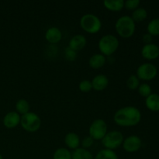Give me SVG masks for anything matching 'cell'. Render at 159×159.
I'll list each match as a JSON object with an SVG mask.
<instances>
[{"instance_id":"1","label":"cell","mask_w":159,"mask_h":159,"mask_svg":"<svg viewBox=\"0 0 159 159\" xmlns=\"http://www.w3.org/2000/svg\"><path fill=\"white\" fill-rule=\"evenodd\" d=\"M141 120V113L134 106H127L119 109L113 115V121L116 125L130 127L138 125Z\"/></svg>"},{"instance_id":"2","label":"cell","mask_w":159,"mask_h":159,"mask_svg":"<svg viewBox=\"0 0 159 159\" xmlns=\"http://www.w3.org/2000/svg\"><path fill=\"white\" fill-rule=\"evenodd\" d=\"M115 29L120 37L127 39L134 35L136 25L131 16L125 15L117 19L115 23Z\"/></svg>"},{"instance_id":"3","label":"cell","mask_w":159,"mask_h":159,"mask_svg":"<svg viewBox=\"0 0 159 159\" xmlns=\"http://www.w3.org/2000/svg\"><path fill=\"white\" fill-rule=\"evenodd\" d=\"M119 44V40L116 36L113 34H106L99 39L98 47L100 54L107 57L113 55L117 51Z\"/></svg>"},{"instance_id":"4","label":"cell","mask_w":159,"mask_h":159,"mask_svg":"<svg viewBox=\"0 0 159 159\" xmlns=\"http://www.w3.org/2000/svg\"><path fill=\"white\" fill-rule=\"evenodd\" d=\"M79 23L82 29L90 34H97L102 28L100 19L93 13H86L82 16Z\"/></svg>"},{"instance_id":"5","label":"cell","mask_w":159,"mask_h":159,"mask_svg":"<svg viewBox=\"0 0 159 159\" xmlns=\"http://www.w3.org/2000/svg\"><path fill=\"white\" fill-rule=\"evenodd\" d=\"M41 119L37 113L30 112L21 116L20 125L26 132L34 133L37 132L41 126Z\"/></svg>"},{"instance_id":"6","label":"cell","mask_w":159,"mask_h":159,"mask_svg":"<svg viewBox=\"0 0 159 159\" xmlns=\"http://www.w3.org/2000/svg\"><path fill=\"white\" fill-rule=\"evenodd\" d=\"M124 140V134L118 130H111L107 132L102 140V144L106 149L115 151L120 147Z\"/></svg>"},{"instance_id":"7","label":"cell","mask_w":159,"mask_h":159,"mask_svg":"<svg viewBox=\"0 0 159 159\" xmlns=\"http://www.w3.org/2000/svg\"><path fill=\"white\" fill-rule=\"evenodd\" d=\"M108 130L106 121L102 119H96L90 124L89 128V136L94 141H102Z\"/></svg>"},{"instance_id":"8","label":"cell","mask_w":159,"mask_h":159,"mask_svg":"<svg viewBox=\"0 0 159 159\" xmlns=\"http://www.w3.org/2000/svg\"><path fill=\"white\" fill-rule=\"evenodd\" d=\"M158 70L155 65L151 63H144L140 65L137 69V77L140 80L149 81L155 79Z\"/></svg>"},{"instance_id":"9","label":"cell","mask_w":159,"mask_h":159,"mask_svg":"<svg viewBox=\"0 0 159 159\" xmlns=\"http://www.w3.org/2000/svg\"><path fill=\"white\" fill-rule=\"evenodd\" d=\"M122 146L125 152L128 153H134L140 150L142 146V141L137 135H130L124 138Z\"/></svg>"},{"instance_id":"10","label":"cell","mask_w":159,"mask_h":159,"mask_svg":"<svg viewBox=\"0 0 159 159\" xmlns=\"http://www.w3.org/2000/svg\"><path fill=\"white\" fill-rule=\"evenodd\" d=\"M21 116L16 111H11L6 113L3 117V125L8 129H12L20 124Z\"/></svg>"},{"instance_id":"11","label":"cell","mask_w":159,"mask_h":159,"mask_svg":"<svg viewBox=\"0 0 159 159\" xmlns=\"http://www.w3.org/2000/svg\"><path fill=\"white\" fill-rule=\"evenodd\" d=\"M86 43L87 40L85 36L82 34H76L70 39L68 48L78 52L83 50L86 46Z\"/></svg>"},{"instance_id":"12","label":"cell","mask_w":159,"mask_h":159,"mask_svg":"<svg viewBox=\"0 0 159 159\" xmlns=\"http://www.w3.org/2000/svg\"><path fill=\"white\" fill-rule=\"evenodd\" d=\"M45 39L51 44H57L61 40L62 33L59 28L51 26L45 33Z\"/></svg>"},{"instance_id":"13","label":"cell","mask_w":159,"mask_h":159,"mask_svg":"<svg viewBox=\"0 0 159 159\" xmlns=\"http://www.w3.org/2000/svg\"><path fill=\"white\" fill-rule=\"evenodd\" d=\"M141 55L148 60L156 59L159 56L158 46L152 43L148 44H144L141 49Z\"/></svg>"},{"instance_id":"14","label":"cell","mask_w":159,"mask_h":159,"mask_svg":"<svg viewBox=\"0 0 159 159\" xmlns=\"http://www.w3.org/2000/svg\"><path fill=\"white\" fill-rule=\"evenodd\" d=\"M91 82L93 85V89L96 91H102L108 86L109 79L106 75L99 74L93 78Z\"/></svg>"},{"instance_id":"15","label":"cell","mask_w":159,"mask_h":159,"mask_svg":"<svg viewBox=\"0 0 159 159\" xmlns=\"http://www.w3.org/2000/svg\"><path fill=\"white\" fill-rule=\"evenodd\" d=\"M65 144L68 149L75 150L81 145V140L79 135L74 132H69L65 137Z\"/></svg>"},{"instance_id":"16","label":"cell","mask_w":159,"mask_h":159,"mask_svg":"<svg viewBox=\"0 0 159 159\" xmlns=\"http://www.w3.org/2000/svg\"><path fill=\"white\" fill-rule=\"evenodd\" d=\"M107 58L102 54H94L89 60V65L93 69H99L105 65Z\"/></svg>"},{"instance_id":"17","label":"cell","mask_w":159,"mask_h":159,"mask_svg":"<svg viewBox=\"0 0 159 159\" xmlns=\"http://www.w3.org/2000/svg\"><path fill=\"white\" fill-rule=\"evenodd\" d=\"M103 6L106 9L112 12H119L124 8V0H105Z\"/></svg>"},{"instance_id":"18","label":"cell","mask_w":159,"mask_h":159,"mask_svg":"<svg viewBox=\"0 0 159 159\" xmlns=\"http://www.w3.org/2000/svg\"><path fill=\"white\" fill-rule=\"evenodd\" d=\"M145 105L148 110L152 111H159V95L152 93L145 99Z\"/></svg>"},{"instance_id":"19","label":"cell","mask_w":159,"mask_h":159,"mask_svg":"<svg viewBox=\"0 0 159 159\" xmlns=\"http://www.w3.org/2000/svg\"><path fill=\"white\" fill-rule=\"evenodd\" d=\"M93 154L88 149L79 147L71 152V159H93Z\"/></svg>"},{"instance_id":"20","label":"cell","mask_w":159,"mask_h":159,"mask_svg":"<svg viewBox=\"0 0 159 159\" xmlns=\"http://www.w3.org/2000/svg\"><path fill=\"white\" fill-rule=\"evenodd\" d=\"M16 112L19 113L20 116L29 113L30 110V106L29 102L25 99H20L16 102Z\"/></svg>"},{"instance_id":"21","label":"cell","mask_w":159,"mask_h":159,"mask_svg":"<svg viewBox=\"0 0 159 159\" xmlns=\"http://www.w3.org/2000/svg\"><path fill=\"white\" fill-rule=\"evenodd\" d=\"M93 159H118V156L115 151L105 148L99 151Z\"/></svg>"},{"instance_id":"22","label":"cell","mask_w":159,"mask_h":159,"mask_svg":"<svg viewBox=\"0 0 159 159\" xmlns=\"http://www.w3.org/2000/svg\"><path fill=\"white\" fill-rule=\"evenodd\" d=\"M148 16V12L144 8L138 7L132 12L131 18L134 22H142L146 20Z\"/></svg>"},{"instance_id":"23","label":"cell","mask_w":159,"mask_h":159,"mask_svg":"<svg viewBox=\"0 0 159 159\" xmlns=\"http://www.w3.org/2000/svg\"><path fill=\"white\" fill-rule=\"evenodd\" d=\"M53 159H71V152L67 148H59L54 152Z\"/></svg>"},{"instance_id":"24","label":"cell","mask_w":159,"mask_h":159,"mask_svg":"<svg viewBox=\"0 0 159 159\" xmlns=\"http://www.w3.org/2000/svg\"><path fill=\"white\" fill-rule=\"evenodd\" d=\"M148 32L152 36L159 35V18L153 19L148 25Z\"/></svg>"},{"instance_id":"25","label":"cell","mask_w":159,"mask_h":159,"mask_svg":"<svg viewBox=\"0 0 159 159\" xmlns=\"http://www.w3.org/2000/svg\"><path fill=\"white\" fill-rule=\"evenodd\" d=\"M140 79L137 77L136 75H131L127 80V86L130 89L135 90L139 87Z\"/></svg>"},{"instance_id":"26","label":"cell","mask_w":159,"mask_h":159,"mask_svg":"<svg viewBox=\"0 0 159 159\" xmlns=\"http://www.w3.org/2000/svg\"><path fill=\"white\" fill-rule=\"evenodd\" d=\"M138 93L143 97H146L150 96L152 94V88L150 85L147 83L140 84L139 87L138 88Z\"/></svg>"},{"instance_id":"27","label":"cell","mask_w":159,"mask_h":159,"mask_svg":"<svg viewBox=\"0 0 159 159\" xmlns=\"http://www.w3.org/2000/svg\"><path fill=\"white\" fill-rule=\"evenodd\" d=\"M79 89L82 93H89V92H90L93 89V85H92L91 81L88 80V79L82 80L79 83Z\"/></svg>"},{"instance_id":"28","label":"cell","mask_w":159,"mask_h":159,"mask_svg":"<svg viewBox=\"0 0 159 159\" xmlns=\"http://www.w3.org/2000/svg\"><path fill=\"white\" fill-rule=\"evenodd\" d=\"M140 0H127L124 1V7L128 10H135L140 5Z\"/></svg>"},{"instance_id":"29","label":"cell","mask_w":159,"mask_h":159,"mask_svg":"<svg viewBox=\"0 0 159 159\" xmlns=\"http://www.w3.org/2000/svg\"><path fill=\"white\" fill-rule=\"evenodd\" d=\"M65 56L67 60L70 61H72L75 60L76 57H77V52L73 51V50H71V48H69L68 47L65 50Z\"/></svg>"},{"instance_id":"30","label":"cell","mask_w":159,"mask_h":159,"mask_svg":"<svg viewBox=\"0 0 159 159\" xmlns=\"http://www.w3.org/2000/svg\"><path fill=\"white\" fill-rule=\"evenodd\" d=\"M94 144V140L89 136H87L85 138H83L82 141H81V145H82V148L85 149H88L90 147L93 145Z\"/></svg>"},{"instance_id":"31","label":"cell","mask_w":159,"mask_h":159,"mask_svg":"<svg viewBox=\"0 0 159 159\" xmlns=\"http://www.w3.org/2000/svg\"><path fill=\"white\" fill-rule=\"evenodd\" d=\"M142 40L145 43V44H148V43H151L152 40V36L151 34H149L148 33V34H145L142 37Z\"/></svg>"},{"instance_id":"32","label":"cell","mask_w":159,"mask_h":159,"mask_svg":"<svg viewBox=\"0 0 159 159\" xmlns=\"http://www.w3.org/2000/svg\"><path fill=\"white\" fill-rule=\"evenodd\" d=\"M0 159H3V157H2V155L1 154H0Z\"/></svg>"}]
</instances>
